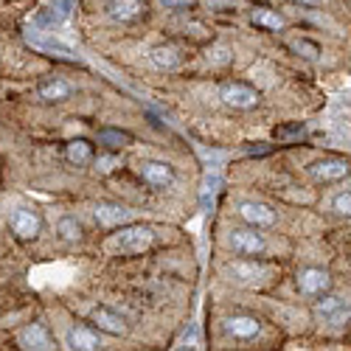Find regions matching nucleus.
Returning <instances> with one entry per match:
<instances>
[{
    "label": "nucleus",
    "instance_id": "obj_1",
    "mask_svg": "<svg viewBox=\"0 0 351 351\" xmlns=\"http://www.w3.org/2000/svg\"><path fill=\"white\" fill-rule=\"evenodd\" d=\"M152 242H155V230L149 225H124L121 233H115L112 247L124 256H135V253L149 250Z\"/></svg>",
    "mask_w": 351,
    "mask_h": 351
},
{
    "label": "nucleus",
    "instance_id": "obj_2",
    "mask_svg": "<svg viewBox=\"0 0 351 351\" xmlns=\"http://www.w3.org/2000/svg\"><path fill=\"white\" fill-rule=\"evenodd\" d=\"M219 99H222L228 107H233V110H253L261 96H258L256 87H250V84L228 82V84L219 87Z\"/></svg>",
    "mask_w": 351,
    "mask_h": 351
},
{
    "label": "nucleus",
    "instance_id": "obj_3",
    "mask_svg": "<svg viewBox=\"0 0 351 351\" xmlns=\"http://www.w3.org/2000/svg\"><path fill=\"white\" fill-rule=\"evenodd\" d=\"M230 247L237 250L239 256H261L267 250V242L261 233H256V228H233L228 237Z\"/></svg>",
    "mask_w": 351,
    "mask_h": 351
},
{
    "label": "nucleus",
    "instance_id": "obj_4",
    "mask_svg": "<svg viewBox=\"0 0 351 351\" xmlns=\"http://www.w3.org/2000/svg\"><path fill=\"white\" fill-rule=\"evenodd\" d=\"M9 228L17 239L28 242V239H37L40 237V230H43V219L37 211L32 208H14L12 217H9Z\"/></svg>",
    "mask_w": 351,
    "mask_h": 351
},
{
    "label": "nucleus",
    "instance_id": "obj_5",
    "mask_svg": "<svg viewBox=\"0 0 351 351\" xmlns=\"http://www.w3.org/2000/svg\"><path fill=\"white\" fill-rule=\"evenodd\" d=\"M239 217L250 225V228H273L276 225V211L267 202H256V199H242L239 202Z\"/></svg>",
    "mask_w": 351,
    "mask_h": 351
},
{
    "label": "nucleus",
    "instance_id": "obj_6",
    "mask_svg": "<svg viewBox=\"0 0 351 351\" xmlns=\"http://www.w3.org/2000/svg\"><path fill=\"white\" fill-rule=\"evenodd\" d=\"M332 287V276L326 270H320V267H306L298 273V289L304 292V295L309 298H317V295H324V292Z\"/></svg>",
    "mask_w": 351,
    "mask_h": 351
},
{
    "label": "nucleus",
    "instance_id": "obj_7",
    "mask_svg": "<svg viewBox=\"0 0 351 351\" xmlns=\"http://www.w3.org/2000/svg\"><path fill=\"white\" fill-rule=\"evenodd\" d=\"M225 276L230 281H237V284H256L267 276V267H261L258 261H247V258H239V261H233V265L225 267Z\"/></svg>",
    "mask_w": 351,
    "mask_h": 351
},
{
    "label": "nucleus",
    "instance_id": "obj_8",
    "mask_svg": "<svg viewBox=\"0 0 351 351\" xmlns=\"http://www.w3.org/2000/svg\"><path fill=\"white\" fill-rule=\"evenodd\" d=\"M17 343L20 348H28V351H51L56 343L51 337V332L43 326V324H32L25 326L20 335H17Z\"/></svg>",
    "mask_w": 351,
    "mask_h": 351
},
{
    "label": "nucleus",
    "instance_id": "obj_9",
    "mask_svg": "<svg viewBox=\"0 0 351 351\" xmlns=\"http://www.w3.org/2000/svg\"><path fill=\"white\" fill-rule=\"evenodd\" d=\"M90 324L99 326V332H107V335H115V337L127 335V320H124L119 312L107 309V306H96V309L90 312Z\"/></svg>",
    "mask_w": 351,
    "mask_h": 351
},
{
    "label": "nucleus",
    "instance_id": "obj_10",
    "mask_svg": "<svg viewBox=\"0 0 351 351\" xmlns=\"http://www.w3.org/2000/svg\"><path fill=\"white\" fill-rule=\"evenodd\" d=\"M225 332L237 340H253L261 335V320L253 315H233L225 320Z\"/></svg>",
    "mask_w": 351,
    "mask_h": 351
},
{
    "label": "nucleus",
    "instance_id": "obj_11",
    "mask_svg": "<svg viewBox=\"0 0 351 351\" xmlns=\"http://www.w3.org/2000/svg\"><path fill=\"white\" fill-rule=\"evenodd\" d=\"M141 178L152 189H166L174 183V169L163 160H146V163H141Z\"/></svg>",
    "mask_w": 351,
    "mask_h": 351
},
{
    "label": "nucleus",
    "instance_id": "obj_12",
    "mask_svg": "<svg viewBox=\"0 0 351 351\" xmlns=\"http://www.w3.org/2000/svg\"><path fill=\"white\" fill-rule=\"evenodd\" d=\"M96 219L101 228H119V225H127L132 219V211L127 206H121V202H99Z\"/></svg>",
    "mask_w": 351,
    "mask_h": 351
},
{
    "label": "nucleus",
    "instance_id": "obj_13",
    "mask_svg": "<svg viewBox=\"0 0 351 351\" xmlns=\"http://www.w3.org/2000/svg\"><path fill=\"white\" fill-rule=\"evenodd\" d=\"M143 14V0H110L107 17L112 23H132Z\"/></svg>",
    "mask_w": 351,
    "mask_h": 351
},
{
    "label": "nucleus",
    "instance_id": "obj_14",
    "mask_svg": "<svg viewBox=\"0 0 351 351\" xmlns=\"http://www.w3.org/2000/svg\"><path fill=\"white\" fill-rule=\"evenodd\" d=\"M312 178L320 183H332V180H343L348 178V163L346 160H317L312 169Z\"/></svg>",
    "mask_w": 351,
    "mask_h": 351
},
{
    "label": "nucleus",
    "instance_id": "obj_15",
    "mask_svg": "<svg viewBox=\"0 0 351 351\" xmlns=\"http://www.w3.org/2000/svg\"><path fill=\"white\" fill-rule=\"evenodd\" d=\"M315 315L324 320H343L348 317V304L337 295H324L320 301H315Z\"/></svg>",
    "mask_w": 351,
    "mask_h": 351
},
{
    "label": "nucleus",
    "instance_id": "obj_16",
    "mask_svg": "<svg viewBox=\"0 0 351 351\" xmlns=\"http://www.w3.org/2000/svg\"><path fill=\"white\" fill-rule=\"evenodd\" d=\"M68 346L76 348V351H96L101 346L99 335L93 329H87V326H73L68 332Z\"/></svg>",
    "mask_w": 351,
    "mask_h": 351
},
{
    "label": "nucleus",
    "instance_id": "obj_17",
    "mask_svg": "<svg viewBox=\"0 0 351 351\" xmlns=\"http://www.w3.org/2000/svg\"><path fill=\"white\" fill-rule=\"evenodd\" d=\"M149 62L160 71H174V68H180V53L171 45H158L149 51Z\"/></svg>",
    "mask_w": 351,
    "mask_h": 351
},
{
    "label": "nucleus",
    "instance_id": "obj_18",
    "mask_svg": "<svg viewBox=\"0 0 351 351\" xmlns=\"http://www.w3.org/2000/svg\"><path fill=\"white\" fill-rule=\"evenodd\" d=\"M37 93L43 101H65L71 96V84L62 82V79H48L37 87Z\"/></svg>",
    "mask_w": 351,
    "mask_h": 351
},
{
    "label": "nucleus",
    "instance_id": "obj_19",
    "mask_svg": "<svg viewBox=\"0 0 351 351\" xmlns=\"http://www.w3.org/2000/svg\"><path fill=\"white\" fill-rule=\"evenodd\" d=\"M65 158H68L73 166H84V163L93 160V146L87 143V141H82V138H76V141H71V143L65 146Z\"/></svg>",
    "mask_w": 351,
    "mask_h": 351
},
{
    "label": "nucleus",
    "instance_id": "obj_20",
    "mask_svg": "<svg viewBox=\"0 0 351 351\" xmlns=\"http://www.w3.org/2000/svg\"><path fill=\"white\" fill-rule=\"evenodd\" d=\"M250 20L261 28H267V32H284V25H287V20L273 9H253Z\"/></svg>",
    "mask_w": 351,
    "mask_h": 351
},
{
    "label": "nucleus",
    "instance_id": "obj_21",
    "mask_svg": "<svg viewBox=\"0 0 351 351\" xmlns=\"http://www.w3.org/2000/svg\"><path fill=\"white\" fill-rule=\"evenodd\" d=\"M56 233H60L62 242H79L82 239V225L76 222V217H62L56 222Z\"/></svg>",
    "mask_w": 351,
    "mask_h": 351
},
{
    "label": "nucleus",
    "instance_id": "obj_22",
    "mask_svg": "<svg viewBox=\"0 0 351 351\" xmlns=\"http://www.w3.org/2000/svg\"><path fill=\"white\" fill-rule=\"evenodd\" d=\"M99 138H101L107 146H127V143H130V135H127V132H115V130H101Z\"/></svg>",
    "mask_w": 351,
    "mask_h": 351
},
{
    "label": "nucleus",
    "instance_id": "obj_23",
    "mask_svg": "<svg viewBox=\"0 0 351 351\" xmlns=\"http://www.w3.org/2000/svg\"><path fill=\"white\" fill-rule=\"evenodd\" d=\"M332 211L340 214V217H348V214H351V194H348V191H340V194L332 199Z\"/></svg>",
    "mask_w": 351,
    "mask_h": 351
},
{
    "label": "nucleus",
    "instance_id": "obj_24",
    "mask_svg": "<svg viewBox=\"0 0 351 351\" xmlns=\"http://www.w3.org/2000/svg\"><path fill=\"white\" fill-rule=\"evenodd\" d=\"M155 3L160 9H166V12H186V9H191L197 3V0H155Z\"/></svg>",
    "mask_w": 351,
    "mask_h": 351
},
{
    "label": "nucleus",
    "instance_id": "obj_25",
    "mask_svg": "<svg viewBox=\"0 0 351 351\" xmlns=\"http://www.w3.org/2000/svg\"><path fill=\"white\" fill-rule=\"evenodd\" d=\"M115 166H119V158H112V155H99L96 158V171L99 174H110Z\"/></svg>",
    "mask_w": 351,
    "mask_h": 351
},
{
    "label": "nucleus",
    "instance_id": "obj_26",
    "mask_svg": "<svg viewBox=\"0 0 351 351\" xmlns=\"http://www.w3.org/2000/svg\"><path fill=\"white\" fill-rule=\"evenodd\" d=\"M295 48H298V51H309V53H306L309 60H315V56H317V48H315V45H309V43H295Z\"/></svg>",
    "mask_w": 351,
    "mask_h": 351
},
{
    "label": "nucleus",
    "instance_id": "obj_27",
    "mask_svg": "<svg viewBox=\"0 0 351 351\" xmlns=\"http://www.w3.org/2000/svg\"><path fill=\"white\" fill-rule=\"evenodd\" d=\"M301 3H306V6H315V3H320V0H301Z\"/></svg>",
    "mask_w": 351,
    "mask_h": 351
}]
</instances>
